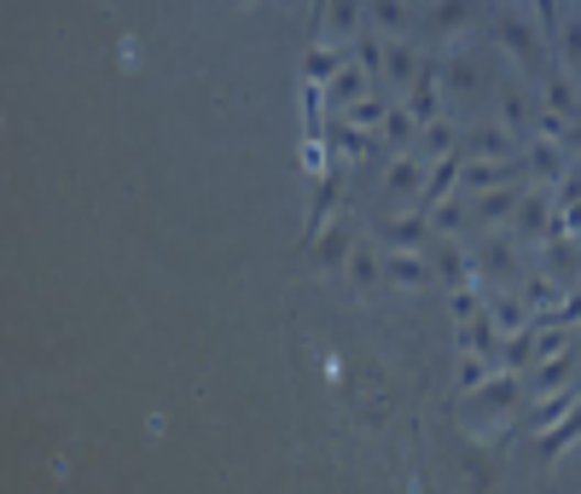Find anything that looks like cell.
I'll return each mask as SVG.
<instances>
[{
  "mask_svg": "<svg viewBox=\"0 0 581 494\" xmlns=\"http://www.w3.org/2000/svg\"><path fill=\"white\" fill-rule=\"evenodd\" d=\"M425 256H430L436 274H442V285H476V267H471V256L460 251V233H430Z\"/></svg>",
  "mask_w": 581,
  "mask_h": 494,
  "instance_id": "5b68a950",
  "label": "cell"
},
{
  "mask_svg": "<svg viewBox=\"0 0 581 494\" xmlns=\"http://www.w3.org/2000/svg\"><path fill=\"white\" fill-rule=\"evenodd\" d=\"M564 152H581V117H575L570 129H564Z\"/></svg>",
  "mask_w": 581,
  "mask_h": 494,
  "instance_id": "74e56055",
  "label": "cell"
},
{
  "mask_svg": "<svg viewBox=\"0 0 581 494\" xmlns=\"http://www.w3.org/2000/svg\"><path fill=\"white\" fill-rule=\"evenodd\" d=\"M465 204H460V193H453V198H442V204H436V210H430V233H460L465 228Z\"/></svg>",
  "mask_w": 581,
  "mask_h": 494,
  "instance_id": "836d02e7",
  "label": "cell"
},
{
  "mask_svg": "<svg viewBox=\"0 0 581 494\" xmlns=\"http://www.w3.org/2000/svg\"><path fill=\"white\" fill-rule=\"evenodd\" d=\"M541 244H547V262H552V274L564 279V285H575V279H581V244H575L570 233L541 239Z\"/></svg>",
  "mask_w": 581,
  "mask_h": 494,
  "instance_id": "cb8c5ba5",
  "label": "cell"
},
{
  "mask_svg": "<svg viewBox=\"0 0 581 494\" xmlns=\"http://www.w3.org/2000/svg\"><path fill=\"white\" fill-rule=\"evenodd\" d=\"M460 152L465 157H489V163H506V157H524V140H517L501 117L494 122H476V129L460 134Z\"/></svg>",
  "mask_w": 581,
  "mask_h": 494,
  "instance_id": "6da1fadb",
  "label": "cell"
},
{
  "mask_svg": "<svg viewBox=\"0 0 581 494\" xmlns=\"http://www.w3.org/2000/svg\"><path fill=\"white\" fill-rule=\"evenodd\" d=\"M349 244H355V239H349V221H343V228H320L315 256H320V262H343V256H349Z\"/></svg>",
  "mask_w": 581,
  "mask_h": 494,
  "instance_id": "e575fe53",
  "label": "cell"
},
{
  "mask_svg": "<svg viewBox=\"0 0 581 494\" xmlns=\"http://www.w3.org/2000/svg\"><path fill=\"white\" fill-rule=\"evenodd\" d=\"M366 94H372V76L355 65V58H349V65L326 81V106H331V111H349V106H355V99H366Z\"/></svg>",
  "mask_w": 581,
  "mask_h": 494,
  "instance_id": "5bb4252c",
  "label": "cell"
},
{
  "mask_svg": "<svg viewBox=\"0 0 581 494\" xmlns=\"http://www.w3.org/2000/svg\"><path fill=\"white\" fill-rule=\"evenodd\" d=\"M535 18H541V35H547V47H552L558 24H564V12H558V0H535Z\"/></svg>",
  "mask_w": 581,
  "mask_h": 494,
  "instance_id": "8d00e7d4",
  "label": "cell"
},
{
  "mask_svg": "<svg viewBox=\"0 0 581 494\" xmlns=\"http://www.w3.org/2000/svg\"><path fill=\"white\" fill-rule=\"evenodd\" d=\"M425 58L407 47V41H390V53H384V76L396 81V88H413V76H419Z\"/></svg>",
  "mask_w": 581,
  "mask_h": 494,
  "instance_id": "484cf974",
  "label": "cell"
},
{
  "mask_svg": "<svg viewBox=\"0 0 581 494\" xmlns=\"http://www.w3.org/2000/svg\"><path fill=\"white\" fill-rule=\"evenodd\" d=\"M570 373H575V355L564 349V355L535 361V366H529V378H524V389H529V396H552V389H564V384H570Z\"/></svg>",
  "mask_w": 581,
  "mask_h": 494,
  "instance_id": "ac0fdd59",
  "label": "cell"
},
{
  "mask_svg": "<svg viewBox=\"0 0 581 494\" xmlns=\"http://www.w3.org/2000/svg\"><path fill=\"white\" fill-rule=\"evenodd\" d=\"M315 18H320V30L331 41H355L361 24H366V0H320Z\"/></svg>",
  "mask_w": 581,
  "mask_h": 494,
  "instance_id": "9c48e42d",
  "label": "cell"
},
{
  "mask_svg": "<svg viewBox=\"0 0 581 494\" xmlns=\"http://www.w3.org/2000/svg\"><path fill=\"white\" fill-rule=\"evenodd\" d=\"M570 292H575V285H564L558 274H524V279H517V297H524L529 320H535V315H547V308H558Z\"/></svg>",
  "mask_w": 581,
  "mask_h": 494,
  "instance_id": "7c38bea8",
  "label": "cell"
},
{
  "mask_svg": "<svg viewBox=\"0 0 581 494\" xmlns=\"http://www.w3.org/2000/svg\"><path fill=\"white\" fill-rule=\"evenodd\" d=\"M570 407H575V389H570V384H564V389H552V396H535V414H529V425H535V430H552L558 419L570 414Z\"/></svg>",
  "mask_w": 581,
  "mask_h": 494,
  "instance_id": "4316f807",
  "label": "cell"
},
{
  "mask_svg": "<svg viewBox=\"0 0 581 494\" xmlns=\"http://www.w3.org/2000/svg\"><path fill=\"white\" fill-rule=\"evenodd\" d=\"M575 292H581V279H575Z\"/></svg>",
  "mask_w": 581,
  "mask_h": 494,
  "instance_id": "f35d334b",
  "label": "cell"
},
{
  "mask_svg": "<svg viewBox=\"0 0 581 494\" xmlns=\"http://www.w3.org/2000/svg\"><path fill=\"white\" fill-rule=\"evenodd\" d=\"M541 106H547V111H558L564 122H575V117H581V88H575V76H570L564 65H552V70H547V94H541Z\"/></svg>",
  "mask_w": 581,
  "mask_h": 494,
  "instance_id": "e0dca14e",
  "label": "cell"
},
{
  "mask_svg": "<svg viewBox=\"0 0 581 494\" xmlns=\"http://www.w3.org/2000/svg\"><path fill=\"white\" fill-rule=\"evenodd\" d=\"M517 198H524V187H483L471 198V221L476 228H512V210H517Z\"/></svg>",
  "mask_w": 581,
  "mask_h": 494,
  "instance_id": "30bf717a",
  "label": "cell"
},
{
  "mask_svg": "<svg viewBox=\"0 0 581 494\" xmlns=\"http://www.w3.org/2000/svg\"><path fill=\"white\" fill-rule=\"evenodd\" d=\"M379 239H384V251H425L430 244V216L425 210H402V216L379 221Z\"/></svg>",
  "mask_w": 581,
  "mask_h": 494,
  "instance_id": "8992f818",
  "label": "cell"
},
{
  "mask_svg": "<svg viewBox=\"0 0 581 494\" xmlns=\"http://www.w3.org/2000/svg\"><path fill=\"white\" fill-rule=\"evenodd\" d=\"M436 88H442V65H430V58H425L419 76H413V88H407V111L419 117V122L442 117V94H436Z\"/></svg>",
  "mask_w": 581,
  "mask_h": 494,
  "instance_id": "8fae6325",
  "label": "cell"
},
{
  "mask_svg": "<svg viewBox=\"0 0 581 494\" xmlns=\"http://www.w3.org/2000/svg\"><path fill=\"white\" fill-rule=\"evenodd\" d=\"M460 349H471V355H483L489 366H506V332L494 326L489 315H471L460 326Z\"/></svg>",
  "mask_w": 581,
  "mask_h": 494,
  "instance_id": "ba28073f",
  "label": "cell"
},
{
  "mask_svg": "<svg viewBox=\"0 0 581 494\" xmlns=\"http://www.w3.org/2000/svg\"><path fill=\"white\" fill-rule=\"evenodd\" d=\"M419 129H425V122L413 117L407 106H390L384 129H379V140H390V146H396V152H413V146H419Z\"/></svg>",
  "mask_w": 581,
  "mask_h": 494,
  "instance_id": "603a6c76",
  "label": "cell"
},
{
  "mask_svg": "<svg viewBox=\"0 0 581 494\" xmlns=\"http://www.w3.org/2000/svg\"><path fill=\"white\" fill-rule=\"evenodd\" d=\"M442 88H453V94H483V65H476L471 53H448L442 58Z\"/></svg>",
  "mask_w": 581,
  "mask_h": 494,
  "instance_id": "44dd1931",
  "label": "cell"
},
{
  "mask_svg": "<svg viewBox=\"0 0 581 494\" xmlns=\"http://www.w3.org/2000/svg\"><path fill=\"white\" fill-rule=\"evenodd\" d=\"M501 47H512V58L524 70H547V35H535V24L524 12H501Z\"/></svg>",
  "mask_w": 581,
  "mask_h": 494,
  "instance_id": "3957f363",
  "label": "cell"
},
{
  "mask_svg": "<svg viewBox=\"0 0 581 494\" xmlns=\"http://www.w3.org/2000/svg\"><path fill=\"white\" fill-rule=\"evenodd\" d=\"M326 146L338 157H366L372 152V129H355V122L338 111V117H331V129H326Z\"/></svg>",
  "mask_w": 581,
  "mask_h": 494,
  "instance_id": "ffe728a7",
  "label": "cell"
},
{
  "mask_svg": "<svg viewBox=\"0 0 581 494\" xmlns=\"http://www.w3.org/2000/svg\"><path fill=\"white\" fill-rule=\"evenodd\" d=\"M355 129H384V117H390V106H384V94H366V99H355V106L343 111Z\"/></svg>",
  "mask_w": 581,
  "mask_h": 494,
  "instance_id": "d6a6232c",
  "label": "cell"
},
{
  "mask_svg": "<svg viewBox=\"0 0 581 494\" xmlns=\"http://www.w3.org/2000/svg\"><path fill=\"white\" fill-rule=\"evenodd\" d=\"M384 187H390V198H419L425 157L419 152H396V157H390V169H384Z\"/></svg>",
  "mask_w": 581,
  "mask_h": 494,
  "instance_id": "9a60e30c",
  "label": "cell"
},
{
  "mask_svg": "<svg viewBox=\"0 0 581 494\" xmlns=\"http://www.w3.org/2000/svg\"><path fill=\"white\" fill-rule=\"evenodd\" d=\"M494 373H501V366H489L483 355H471V349H465V355H460V396H471V389L483 378H494Z\"/></svg>",
  "mask_w": 581,
  "mask_h": 494,
  "instance_id": "d590c367",
  "label": "cell"
},
{
  "mask_svg": "<svg viewBox=\"0 0 581 494\" xmlns=\"http://www.w3.org/2000/svg\"><path fill=\"white\" fill-rule=\"evenodd\" d=\"M343 274H349V285H355V292H372V285L384 279V256L372 251L366 239H355V244H349V256H343Z\"/></svg>",
  "mask_w": 581,
  "mask_h": 494,
  "instance_id": "d6986e66",
  "label": "cell"
},
{
  "mask_svg": "<svg viewBox=\"0 0 581 494\" xmlns=\"http://www.w3.org/2000/svg\"><path fill=\"white\" fill-rule=\"evenodd\" d=\"M535 111H541V106H535V99L517 88V81H512V88H501V122H506L517 140H524V146L535 140Z\"/></svg>",
  "mask_w": 581,
  "mask_h": 494,
  "instance_id": "2e32d148",
  "label": "cell"
},
{
  "mask_svg": "<svg viewBox=\"0 0 581 494\" xmlns=\"http://www.w3.org/2000/svg\"><path fill=\"white\" fill-rule=\"evenodd\" d=\"M541 437H547V460H558V454H564V448L581 437V396H575V407H570V414H564V425H552V430H541Z\"/></svg>",
  "mask_w": 581,
  "mask_h": 494,
  "instance_id": "1f68e13d",
  "label": "cell"
},
{
  "mask_svg": "<svg viewBox=\"0 0 581 494\" xmlns=\"http://www.w3.org/2000/svg\"><path fill=\"white\" fill-rule=\"evenodd\" d=\"M239 7H244V0H239Z\"/></svg>",
  "mask_w": 581,
  "mask_h": 494,
  "instance_id": "ab89813d",
  "label": "cell"
},
{
  "mask_svg": "<svg viewBox=\"0 0 581 494\" xmlns=\"http://www.w3.org/2000/svg\"><path fill=\"white\" fill-rule=\"evenodd\" d=\"M471 267H476V285L483 279H524V262H517V244L506 239V233H483V244H476V256H471Z\"/></svg>",
  "mask_w": 581,
  "mask_h": 494,
  "instance_id": "7a4b0ae2",
  "label": "cell"
},
{
  "mask_svg": "<svg viewBox=\"0 0 581 494\" xmlns=\"http://www.w3.org/2000/svg\"><path fill=\"white\" fill-rule=\"evenodd\" d=\"M366 18H372V30H379V35H402L413 24L407 0H366Z\"/></svg>",
  "mask_w": 581,
  "mask_h": 494,
  "instance_id": "d4e9b609",
  "label": "cell"
},
{
  "mask_svg": "<svg viewBox=\"0 0 581 494\" xmlns=\"http://www.w3.org/2000/svg\"><path fill=\"white\" fill-rule=\"evenodd\" d=\"M413 152H419L425 163L448 157V152H460V129H453L448 117H436V122H425V129H419V146H413Z\"/></svg>",
  "mask_w": 581,
  "mask_h": 494,
  "instance_id": "7402d4cb",
  "label": "cell"
},
{
  "mask_svg": "<svg viewBox=\"0 0 581 494\" xmlns=\"http://www.w3.org/2000/svg\"><path fill=\"white\" fill-rule=\"evenodd\" d=\"M524 169L541 180V187H558V180L570 175V163H564V140H541V134H535L529 146H524Z\"/></svg>",
  "mask_w": 581,
  "mask_h": 494,
  "instance_id": "52a82bcc",
  "label": "cell"
},
{
  "mask_svg": "<svg viewBox=\"0 0 581 494\" xmlns=\"http://www.w3.org/2000/svg\"><path fill=\"white\" fill-rule=\"evenodd\" d=\"M471 18H476V0H436V7H430V30L453 35L460 24H471Z\"/></svg>",
  "mask_w": 581,
  "mask_h": 494,
  "instance_id": "83f0119b",
  "label": "cell"
},
{
  "mask_svg": "<svg viewBox=\"0 0 581 494\" xmlns=\"http://www.w3.org/2000/svg\"><path fill=\"white\" fill-rule=\"evenodd\" d=\"M343 65H349L343 47H315V53H308V65H303V81H320V88H326V81L338 76Z\"/></svg>",
  "mask_w": 581,
  "mask_h": 494,
  "instance_id": "f1b7e54d",
  "label": "cell"
},
{
  "mask_svg": "<svg viewBox=\"0 0 581 494\" xmlns=\"http://www.w3.org/2000/svg\"><path fill=\"white\" fill-rule=\"evenodd\" d=\"M349 47H355L349 58H355V65H361L366 76H384V53H390V41H384V35H355Z\"/></svg>",
  "mask_w": 581,
  "mask_h": 494,
  "instance_id": "f546056e",
  "label": "cell"
},
{
  "mask_svg": "<svg viewBox=\"0 0 581 494\" xmlns=\"http://www.w3.org/2000/svg\"><path fill=\"white\" fill-rule=\"evenodd\" d=\"M552 47H558V65L564 70H581V18H564V24H558Z\"/></svg>",
  "mask_w": 581,
  "mask_h": 494,
  "instance_id": "4dcf8cb0",
  "label": "cell"
},
{
  "mask_svg": "<svg viewBox=\"0 0 581 494\" xmlns=\"http://www.w3.org/2000/svg\"><path fill=\"white\" fill-rule=\"evenodd\" d=\"M384 279H390V285H407V292H419V285L436 279V267H430V256H419V251H384Z\"/></svg>",
  "mask_w": 581,
  "mask_h": 494,
  "instance_id": "4fadbf2b",
  "label": "cell"
},
{
  "mask_svg": "<svg viewBox=\"0 0 581 494\" xmlns=\"http://www.w3.org/2000/svg\"><path fill=\"white\" fill-rule=\"evenodd\" d=\"M552 216H558L552 187L535 180V193H524V198H517V210H512V239H535V244H541L547 228H552Z\"/></svg>",
  "mask_w": 581,
  "mask_h": 494,
  "instance_id": "277c9868",
  "label": "cell"
}]
</instances>
